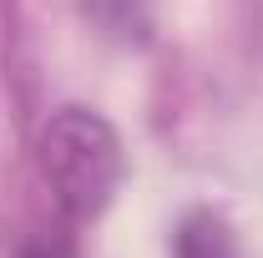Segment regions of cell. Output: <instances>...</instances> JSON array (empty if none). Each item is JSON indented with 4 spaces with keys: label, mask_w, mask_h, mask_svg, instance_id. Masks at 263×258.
<instances>
[{
    "label": "cell",
    "mask_w": 263,
    "mask_h": 258,
    "mask_svg": "<svg viewBox=\"0 0 263 258\" xmlns=\"http://www.w3.org/2000/svg\"><path fill=\"white\" fill-rule=\"evenodd\" d=\"M35 167L66 223H91L122 188V137L91 106H61L35 137Z\"/></svg>",
    "instance_id": "6da1fadb"
},
{
    "label": "cell",
    "mask_w": 263,
    "mask_h": 258,
    "mask_svg": "<svg viewBox=\"0 0 263 258\" xmlns=\"http://www.w3.org/2000/svg\"><path fill=\"white\" fill-rule=\"evenodd\" d=\"M177 258H238V253H233L228 228L218 223L213 213H193L187 223L177 228Z\"/></svg>",
    "instance_id": "7a4b0ae2"
},
{
    "label": "cell",
    "mask_w": 263,
    "mask_h": 258,
    "mask_svg": "<svg viewBox=\"0 0 263 258\" xmlns=\"http://www.w3.org/2000/svg\"><path fill=\"white\" fill-rule=\"evenodd\" d=\"M15 258H76V238L61 233V228H56V233L46 228V233H31V238L15 248Z\"/></svg>",
    "instance_id": "3957f363"
}]
</instances>
